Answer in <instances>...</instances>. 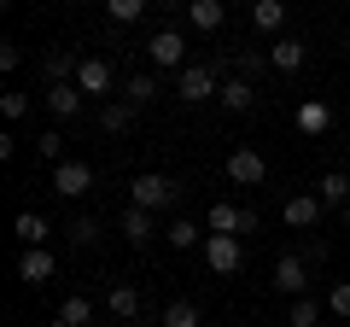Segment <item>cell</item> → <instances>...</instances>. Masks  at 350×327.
Masks as SVG:
<instances>
[{
    "mask_svg": "<svg viewBox=\"0 0 350 327\" xmlns=\"http://www.w3.org/2000/svg\"><path fill=\"white\" fill-rule=\"evenodd\" d=\"M175 181L170 176H158V170H146V176H135L129 181V205H135V211H163V205H175Z\"/></svg>",
    "mask_w": 350,
    "mask_h": 327,
    "instance_id": "cell-1",
    "label": "cell"
},
{
    "mask_svg": "<svg viewBox=\"0 0 350 327\" xmlns=\"http://www.w3.org/2000/svg\"><path fill=\"white\" fill-rule=\"evenodd\" d=\"M146 59L158 64V70H175V76H181V70H187V64H181V59H187V41H181V29H158V36L146 41Z\"/></svg>",
    "mask_w": 350,
    "mask_h": 327,
    "instance_id": "cell-2",
    "label": "cell"
},
{
    "mask_svg": "<svg viewBox=\"0 0 350 327\" xmlns=\"http://www.w3.org/2000/svg\"><path fill=\"white\" fill-rule=\"evenodd\" d=\"M211 234H257V211H245V205H228V199H216L211 205Z\"/></svg>",
    "mask_w": 350,
    "mask_h": 327,
    "instance_id": "cell-3",
    "label": "cell"
},
{
    "mask_svg": "<svg viewBox=\"0 0 350 327\" xmlns=\"http://www.w3.org/2000/svg\"><path fill=\"white\" fill-rule=\"evenodd\" d=\"M204 263H211L216 269V275H239V263H245V252H239V239L234 234H211V239H204Z\"/></svg>",
    "mask_w": 350,
    "mask_h": 327,
    "instance_id": "cell-4",
    "label": "cell"
},
{
    "mask_svg": "<svg viewBox=\"0 0 350 327\" xmlns=\"http://www.w3.org/2000/svg\"><path fill=\"white\" fill-rule=\"evenodd\" d=\"M222 176H228V181H239V187H257V181L269 176V164H262V152L239 146V152H228V164H222Z\"/></svg>",
    "mask_w": 350,
    "mask_h": 327,
    "instance_id": "cell-5",
    "label": "cell"
},
{
    "mask_svg": "<svg viewBox=\"0 0 350 327\" xmlns=\"http://www.w3.org/2000/svg\"><path fill=\"white\" fill-rule=\"evenodd\" d=\"M175 94H181V100H193V105L211 100V94H216V64H187V70L175 76Z\"/></svg>",
    "mask_w": 350,
    "mask_h": 327,
    "instance_id": "cell-6",
    "label": "cell"
},
{
    "mask_svg": "<svg viewBox=\"0 0 350 327\" xmlns=\"http://www.w3.org/2000/svg\"><path fill=\"white\" fill-rule=\"evenodd\" d=\"M88 187H94V170H88V164H76V158H64L59 170H53V193H64V199H82Z\"/></svg>",
    "mask_w": 350,
    "mask_h": 327,
    "instance_id": "cell-7",
    "label": "cell"
},
{
    "mask_svg": "<svg viewBox=\"0 0 350 327\" xmlns=\"http://www.w3.org/2000/svg\"><path fill=\"white\" fill-rule=\"evenodd\" d=\"M53 269H59V257H53L47 246H29V252L18 257V280H29V287H47Z\"/></svg>",
    "mask_w": 350,
    "mask_h": 327,
    "instance_id": "cell-8",
    "label": "cell"
},
{
    "mask_svg": "<svg viewBox=\"0 0 350 327\" xmlns=\"http://www.w3.org/2000/svg\"><path fill=\"white\" fill-rule=\"evenodd\" d=\"M304 287H310V263H304L298 252H286L275 263V292H292V298H304Z\"/></svg>",
    "mask_w": 350,
    "mask_h": 327,
    "instance_id": "cell-9",
    "label": "cell"
},
{
    "mask_svg": "<svg viewBox=\"0 0 350 327\" xmlns=\"http://www.w3.org/2000/svg\"><path fill=\"white\" fill-rule=\"evenodd\" d=\"M111 82H117L111 59H82V70H76V88H82V94H105Z\"/></svg>",
    "mask_w": 350,
    "mask_h": 327,
    "instance_id": "cell-10",
    "label": "cell"
},
{
    "mask_svg": "<svg viewBox=\"0 0 350 327\" xmlns=\"http://www.w3.org/2000/svg\"><path fill=\"white\" fill-rule=\"evenodd\" d=\"M41 70H47V88H59V82H76V70H82V59H76L70 47H53L47 59H41Z\"/></svg>",
    "mask_w": 350,
    "mask_h": 327,
    "instance_id": "cell-11",
    "label": "cell"
},
{
    "mask_svg": "<svg viewBox=\"0 0 350 327\" xmlns=\"http://www.w3.org/2000/svg\"><path fill=\"white\" fill-rule=\"evenodd\" d=\"M187 24L204 29V36H216V29L228 24V6H222V0H193V6H187Z\"/></svg>",
    "mask_w": 350,
    "mask_h": 327,
    "instance_id": "cell-12",
    "label": "cell"
},
{
    "mask_svg": "<svg viewBox=\"0 0 350 327\" xmlns=\"http://www.w3.org/2000/svg\"><path fill=\"white\" fill-rule=\"evenodd\" d=\"M304 59H310V53H304V41H298V36H280L275 47H269V64H275V70H286V76H292V70H304Z\"/></svg>",
    "mask_w": 350,
    "mask_h": 327,
    "instance_id": "cell-13",
    "label": "cell"
},
{
    "mask_svg": "<svg viewBox=\"0 0 350 327\" xmlns=\"http://www.w3.org/2000/svg\"><path fill=\"white\" fill-rule=\"evenodd\" d=\"M298 129L304 135H327V129H333V105L327 100H304L298 105Z\"/></svg>",
    "mask_w": 350,
    "mask_h": 327,
    "instance_id": "cell-14",
    "label": "cell"
},
{
    "mask_svg": "<svg viewBox=\"0 0 350 327\" xmlns=\"http://www.w3.org/2000/svg\"><path fill=\"white\" fill-rule=\"evenodd\" d=\"M82 100H88V94L76 88V82H59V88H47V112H53V117H76V112H82Z\"/></svg>",
    "mask_w": 350,
    "mask_h": 327,
    "instance_id": "cell-15",
    "label": "cell"
},
{
    "mask_svg": "<svg viewBox=\"0 0 350 327\" xmlns=\"http://www.w3.org/2000/svg\"><path fill=\"white\" fill-rule=\"evenodd\" d=\"M315 222H321V199H315V193L286 199V228H315Z\"/></svg>",
    "mask_w": 350,
    "mask_h": 327,
    "instance_id": "cell-16",
    "label": "cell"
},
{
    "mask_svg": "<svg viewBox=\"0 0 350 327\" xmlns=\"http://www.w3.org/2000/svg\"><path fill=\"white\" fill-rule=\"evenodd\" d=\"M315 199L321 205H350V176L345 170H327V176L315 181Z\"/></svg>",
    "mask_w": 350,
    "mask_h": 327,
    "instance_id": "cell-17",
    "label": "cell"
},
{
    "mask_svg": "<svg viewBox=\"0 0 350 327\" xmlns=\"http://www.w3.org/2000/svg\"><path fill=\"white\" fill-rule=\"evenodd\" d=\"M222 105L228 112H251V105H257V88H251L245 76H228L222 82Z\"/></svg>",
    "mask_w": 350,
    "mask_h": 327,
    "instance_id": "cell-18",
    "label": "cell"
},
{
    "mask_svg": "<svg viewBox=\"0 0 350 327\" xmlns=\"http://www.w3.org/2000/svg\"><path fill=\"white\" fill-rule=\"evenodd\" d=\"M18 239H24V252H29V246H47V234H53V228H47V216H41V211H24V216H18Z\"/></svg>",
    "mask_w": 350,
    "mask_h": 327,
    "instance_id": "cell-19",
    "label": "cell"
},
{
    "mask_svg": "<svg viewBox=\"0 0 350 327\" xmlns=\"http://www.w3.org/2000/svg\"><path fill=\"white\" fill-rule=\"evenodd\" d=\"M123 234H129V246H146V239L158 234V228H152V211H135V205H129L123 211Z\"/></svg>",
    "mask_w": 350,
    "mask_h": 327,
    "instance_id": "cell-20",
    "label": "cell"
},
{
    "mask_svg": "<svg viewBox=\"0 0 350 327\" xmlns=\"http://www.w3.org/2000/svg\"><path fill=\"white\" fill-rule=\"evenodd\" d=\"M105 304H111V315H123V322H135V315H140V292H135V287H123V280L105 292Z\"/></svg>",
    "mask_w": 350,
    "mask_h": 327,
    "instance_id": "cell-21",
    "label": "cell"
},
{
    "mask_svg": "<svg viewBox=\"0 0 350 327\" xmlns=\"http://www.w3.org/2000/svg\"><path fill=\"white\" fill-rule=\"evenodd\" d=\"M59 322H70V327H88V322H94V304H88V292H70V298H64Z\"/></svg>",
    "mask_w": 350,
    "mask_h": 327,
    "instance_id": "cell-22",
    "label": "cell"
},
{
    "mask_svg": "<svg viewBox=\"0 0 350 327\" xmlns=\"http://www.w3.org/2000/svg\"><path fill=\"white\" fill-rule=\"evenodd\" d=\"M251 24L257 29H280L286 24V6H280V0H257V6H251Z\"/></svg>",
    "mask_w": 350,
    "mask_h": 327,
    "instance_id": "cell-23",
    "label": "cell"
},
{
    "mask_svg": "<svg viewBox=\"0 0 350 327\" xmlns=\"http://www.w3.org/2000/svg\"><path fill=\"white\" fill-rule=\"evenodd\" d=\"M163 327H199V304H193V298H175L170 310H163Z\"/></svg>",
    "mask_w": 350,
    "mask_h": 327,
    "instance_id": "cell-24",
    "label": "cell"
},
{
    "mask_svg": "<svg viewBox=\"0 0 350 327\" xmlns=\"http://www.w3.org/2000/svg\"><path fill=\"white\" fill-rule=\"evenodd\" d=\"M123 94H129V105H146V100H158V82L140 70V76H129V88H123Z\"/></svg>",
    "mask_w": 350,
    "mask_h": 327,
    "instance_id": "cell-25",
    "label": "cell"
},
{
    "mask_svg": "<svg viewBox=\"0 0 350 327\" xmlns=\"http://www.w3.org/2000/svg\"><path fill=\"white\" fill-rule=\"evenodd\" d=\"M140 12H146V0H111V6H105V18H111V24H135Z\"/></svg>",
    "mask_w": 350,
    "mask_h": 327,
    "instance_id": "cell-26",
    "label": "cell"
},
{
    "mask_svg": "<svg viewBox=\"0 0 350 327\" xmlns=\"http://www.w3.org/2000/svg\"><path fill=\"white\" fill-rule=\"evenodd\" d=\"M36 152H41V158H53V170H59V164H64V135H59V129H47V135L36 140Z\"/></svg>",
    "mask_w": 350,
    "mask_h": 327,
    "instance_id": "cell-27",
    "label": "cell"
},
{
    "mask_svg": "<svg viewBox=\"0 0 350 327\" xmlns=\"http://www.w3.org/2000/svg\"><path fill=\"white\" fill-rule=\"evenodd\" d=\"M129 117H135V105L117 100V105H105V112H100V129H111V135H117V129H129Z\"/></svg>",
    "mask_w": 350,
    "mask_h": 327,
    "instance_id": "cell-28",
    "label": "cell"
},
{
    "mask_svg": "<svg viewBox=\"0 0 350 327\" xmlns=\"http://www.w3.org/2000/svg\"><path fill=\"white\" fill-rule=\"evenodd\" d=\"M64 234H70L76 246H94V239H100V222H94V216H76V222L64 228Z\"/></svg>",
    "mask_w": 350,
    "mask_h": 327,
    "instance_id": "cell-29",
    "label": "cell"
},
{
    "mask_svg": "<svg viewBox=\"0 0 350 327\" xmlns=\"http://www.w3.org/2000/svg\"><path fill=\"white\" fill-rule=\"evenodd\" d=\"M163 234H170L175 246H199V239H211V234H199V228H193V222H181V216H175V222L163 228Z\"/></svg>",
    "mask_w": 350,
    "mask_h": 327,
    "instance_id": "cell-30",
    "label": "cell"
},
{
    "mask_svg": "<svg viewBox=\"0 0 350 327\" xmlns=\"http://www.w3.org/2000/svg\"><path fill=\"white\" fill-rule=\"evenodd\" d=\"M286 327H315V298H292V315Z\"/></svg>",
    "mask_w": 350,
    "mask_h": 327,
    "instance_id": "cell-31",
    "label": "cell"
},
{
    "mask_svg": "<svg viewBox=\"0 0 350 327\" xmlns=\"http://www.w3.org/2000/svg\"><path fill=\"white\" fill-rule=\"evenodd\" d=\"M234 70H239V76L251 82L257 70H269V53H239V59H234Z\"/></svg>",
    "mask_w": 350,
    "mask_h": 327,
    "instance_id": "cell-32",
    "label": "cell"
},
{
    "mask_svg": "<svg viewBox=\"0 0 350 327\" xmlns=\"http://www.w3.org/2000/svg\"><path fill=\"white\" fill-rule=\"evenodd\" d=\"M0 112H6V117H24V112H29V94L6 88V94H0Z\"/></svg>",
    "mask_w": 350,
    "mask_h": 327,
    "instance_id": "cell-33",
    "label": "cell"
},
{
    "mask_svg": "<svg viewBox=\"0 0 350 327\" xmlns=\"http://www.w3.org/2000/svg\"><path fill=\"white\" fill-rule=\"evenodd\" d=\"M327 304H333V315H350V280H338V287H333V298H327Z\"/></svg>",
    "mask_w": 350,
    "mask_h": 327,
    "instance_id": "cell-34",
    "label": "cell"
},
{
    "mask_svg": "<svg viewBox=\"0 0 350 327\" xmlns=\"http://www.w3.org/2000/svg\"><path fill=\"white\" fill-rule=\"evenodd\" d=\"M345 228H350V205H345Z\"/></svg>",
    "mask_w": 350,
    "mask_h": 327,
    "instance_id": "cell-35",
    "label": "cell"
},
{
    "mask_svg": "<svg viewBox=\"0 0 350 327\" xmlns=\"http://www.w3.org/2000/svg\"><path fill=\"white\" fill-rule=\"evenodd\" d=\"M53 327H70V322H53Z\"/></svg>",
    "mask_w": 350,
    "mask_h": 327,
    "instance_id": "cell-36",
    "label": "cell"
}]
</instances>
